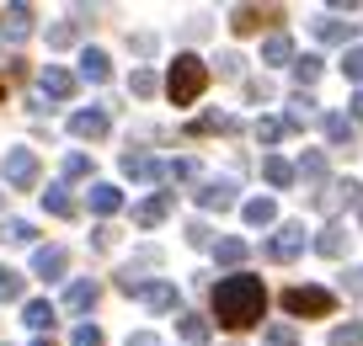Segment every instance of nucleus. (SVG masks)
Listing matches in <instances>:
<instances>
[{
  "label": "nucleus",
  "mask_w": 363,
  "mask_h": 346,
  "mask_svg": "<svg viewBox=\"0 0 363 346\" xmlns=\"http://www.w3.org/2000/svg\"><path fill=\"white\" fill-rule=\"evenodd\" d=\"M128 346H155V335H128Z\"/></svg>",
  "instance_id": "48"
},
{
  "label": "nucleus",
  "mask_w": 363,
  "mask_h": 346,
  "mask_svg": "<svg viewBox=\"0 0 363 346\" xmlns=\"http://www.w3.org/2000/svg\"><path fill=\"white\" fill-rule=\"evenodd\" d=\"M75 33H80V22H65V27H54V33H48V43L65 48V43H75Z\"/></svg>",
  "instance_id": "43"
},
{
  "label": "nucleus",
  "mask_w": 363,
  "mask_h": 346,
  "mask_svg": "<svg viewBox=\"0 0 363 346\" xmlns=\"http://www.w3.org/2000/svg\"><path fill=\"white\" fill-rule=\"evenodd\" d=\"M262 22H278V11H257V6H235V11H230V27H235L240 38L262 33Z\"/></svg>",
  "instance_id": "15"
},
{
  "label": "nucleus",
  "mask_w": 363,
  "mask_h": 346,
  "mask_svg": "<svg viewBox=\"0 0 363 346\" xmlns=\"http://www.w3.org/2000/svg\"><path fill=\"white\" fill-rule=\"evenodd\" d=\"M262 64H294V38L289 33H272L262 43Z\"/></svg>",
  "instance_id": "21"
},
{
  "label": "nucleus",
  "mask_w": 363,
  "mask_h": 346,
  "mask_svg": "<svg viewBox=\"0 0 363 346\" xmlns=\"http://www.w3.org/2000/svg\"><path fill=\"white\" fill-rule=\"evenodd\" d=\"M33 346H54V341H48V335H38V341H33Z\"/></svg>",
  "instance_id": "49"
},
{
  "label": "nucleus",
  "mask_w": 363,
  "mask_h": 346,
  "mask_svg": "<svg viewBox=\"0 0 363 346\" xmlns=\"http://www.w3.org/2000/svg\"><path fill=\"white\" fill-rule=\"evenodd\" d=\"M198 176V160H166V166H160V181H193Z\"/></svg>",
  "instance_id": "34"
},
{
  "label": "nucleus",
  "mask_w": 363,
  "mask_h": 346,
  "mask_svg": "<svg viewBox=\"0 0 363 346\" xmlns=\"http://www.w3.org/2000/svg\"><path fill=\"white\" fill-rule=\"evenodd\" d=\"M96 299H102V288H96V282H69V293H65V309L86 314V309H96Z\"/></svg>",
  "instance_id": "23"
},
{
  "label": "nucleus",
  "mask_w": 363,
  "mask_h": 346,
  "mask_svg": "<svg viewBox=\"0 0 363 346\" xmlns=\"http://www.w3.org/2000/svg\"><path fill=\"white\" fill-rule=\"evenodd\" d=\"M230 128H235V117H230V112H203L187 134H230Z\"/></svg>",
  "instance_id": "30"
},
{
  "label": "nucleus",
  "mask_w": 363,
  "mask_h": 346,
  "mask_svg": "<svg viewBox=\"0 0 363 346\" xmlns=\"http://www.w3.org/2000/svg\"><path fill=\"white\" fill-rule=\"evenodd\" d=\"M166 213H171V192H155V197H145V202L134 208V224H139V229H155Z\"/></svg>",
  "instance_id": "16"
},
{
  "label": "nucleus",
  "mask_w": 363,
  "mask_h": 346,
  "mask_svg": "<svg viewBox=\"0 0 363 346\" xmlns=\"http://www.w3.org/2000/svg\"><path fill=\"white\" fill-rule=\"evenodd\" d=\"M27 33H33V6H6V11H0V38H6V43H22Z\"/></svg>",
  "instance_id": "11"
},
{
  "label": "nucleus",
  "mask_w": 363,
  "mask_h": 346,
  "mask_svg": "<svg viewBox=\"0 0 363 346\" xmlns=\"http://www.w3.org/2000/svg\"><path fill=\"white\" fill-rule=\"evenodd\" d=\"M6 299H22V272H11V267H0V304Z\"/></svg>",
  "instance_id": "38"
},
{
  "label": "nucleus",
  "mask_w": 363,
  "mask_h": 346,
  "mask_svg": "<svg viewBox=\"0 0 363 346\" xmlns=\"http://www.w3.org/2000/svg\"><path fill=\"white\" fill-rule=\"evenodd\" d=\"M134 299L145 304V309H155V314H171L177 309V282H139Z\"/></svg>",
  "instance_id": "10"
},
{
  "label": "nucleus",
  "mask_w": 363,
  "mask_h": 346,
  "mask_svg": "<svg viewBox=\"0 0 363 346\" xmlns=\"http://www.w3.org/2000/svg\"><path fill=\"white\" fill-rule=\"evenodd\" d=\"M305 250V224H278V235L267 240V261H294Z\"/></svg>",
  "instance_id": "7"
},
{
  "label": "nucleus",
  "mask_w": 363,
  "mask_h": 346,
  "mask_svg": "<svg viewBox=\"0 0 363 346\" xmlns=\"http://www.w3.org/2000/svg\"><path fill=\"white\" fill-rule=\"evenodd\" d=\"M118 208H123V192H118L113 181H96V187H91V213L107 219V213H118Z\"/></svg>",
  "instance_id": "22"
},
{
  "label": "nucleus",
  "mask_w": 363,
  "mask_h": 346,
  "mask_svg": "<svg viewBox=\"0 0 363 346\" xmlns=\"http://www.w3.org/2000/svg\"><path fill=\"white\" fill-rule=\"evenodd\" d=\"M187 246H198V250H203V246H214V229H208L203 219H193V224H187Z\"/></svg>",
  "instance_id": "39"
},
{
  "label": "nucleus",
  "mask_w": 363,
  "mask_h": 346,
  "mask_svg": "<svg viewBox=\"0 0 363 346\" xmlns=\"http://www.w3.org/2000/svg\"><path fill=\"white\" fill-rule=\"evenodd\" d=\"M358 197H363V187L352 176H342V181H326V192H315L310 208L315 213H337V208H347V202H358Z\"/></svg>",
  "instance_id": "4"
},
{
  "label": "nucleus",
  "mask_w": 363,
  "mask_h": 346,
  "mask_svg": "<svg viewBox=\"0 0 363 346\" xmlns=\"http://www.w3.org/2000/svg\"><path fill=\"white\" fill-rule=\"evenodd\" d=\"M22 320H27V325H33V330H38V335H48V330H54V304H43V299H33V304H27V309H22Z\"/></svg>",
  "instance_id": "26"
},
{
  "label": "nucleus",
  "mask_w": 363,
  "mask_h": 346,
  "mask_svg": "<svg viewBox=\"0 0 363 346\" xmlns=\"http://www.w3.org/2000/svg\"><path fill=\"white\" fill-rule=\"evenodd\" d=\"M65 267H69L65 246H38L33 250V272H38V277H65Z\"/></svg>",
  "instance_id": "14"
},
{
  "label": "nucleus",
  "mask_w": 363,
  "mask_h": 346,
  "mask_svg": "<svg viewBox=\"0 0 363 346\" xmlns=\"http://www.w3.org/2000/svg\"><path fill=\"white\" fill-rule=\"evenodd\" d=\"M331 346H363V325H358V320L337 325V330H331Z\"/></svg>",
  "instance_id": "37"
},
{
  "label": "nucleus",
  "mask_w": 363,
  "mask_h": 346,
  "mask_svg": "<svg viewBox=\"0 0 363 346\" xmlns=\"http://www.w3.org/2000/svg\"><path fill=\"white\" fill-rule=\"evenodd\" d=\"M0 240H11V246H33L38 229H33L27 219H6V224H0Z\"/></svg>",
  "instance_id": "31"
},
{
  "label": "nucleus",
  "mask_w": 363,
  "mask_h": 346,
  "mask_svg": "<svg viewBox=\"0 0 363 346\" xmlns=\"http://www.w3.org/2000/svg\"><path fill=\"white\" fill-rule=\"evenodd\" d=\"M75 86H80V80L69 75V69L48 64L43 75H38V101H69V96H75Z\"/></svg>",
  "instance_id": "6"
},
{
  "label": "nucleus",
  "mask_w": 363,
  "mask_h": 346,
  "mask_svg": "<svg viewBox=\"0 0 363 346\" xmlns=\"http://www.w3.org/2000/svg\"><path fill=\"white\" fill-rule=\"evenodd\" d=\"M193 197H198V208H208V213H225V208H235V181H230V176L203 181V187H198Z\"/></svg>",
  "instance_id": "8"
},
{
  "label": "nucleus",
  "mask_w": 363,
  "mask_h": 346,
  "mask_svg": "<svg viewBox=\"0 0 363 346\" xmlns=\"http://www.w3.org/2000/svg\"><path fill=\"white\" fill-rule=\"evenodd\" d=\"M342 75L363 86V48H358V43H352V48H342Z\"/></svg>",
  "instance_id": "36"
},
{
  "label": "nucleus",
  "mask_w": 363,
  "mask_h": 346,
  "mask_svg": "<svg viewBox=\"0 0 363 346\" xmlns=\"http://www.w3.org/2000/svg\"><path fill=\"white\" fill-rule=\"evenodd\" d=\"M262 176H267L272 187H294V166H289L284 155H267V160H262Z\"/></svg>",
  "instance_id": "28"
},
{
  "label": "nucleus",
  "mask_w": 363,
  "mask_h": 346,
  "mask_svg": "<svg viewBox=\"0 0 363 346\" xmlns=\"http://www.w3.org/2000/svg\"><path fill=\"white\" fill-rule=\"evenodd\" d=\"M347 246H352V235L342 229V224H326V229H320V240H315V250H320V256H331V261L347 256Z\"/></svg>",
  "instance_id": "19"
},
{
  "label": "nucleus",
  "mask_w": 363,
  "mask_h": 346,
  "mask_svg": "<svg viewBox=\"0 0 363 346\" xmlns=\"http://www.w3.org/2000/svg\"><path fill=\"white\" fill-rule=\"evenodd\" d=\"M315 117H320V112H315V101H310L305 91H299V96H294V107H289V117H278V123H284V134H289V128L299 134V128H310Z\"/></svg>",
  "instance_id": "20"
},
{
  "label": "nucleus",
  "mask_w": 363,
  "mask_h": 346,
  "mask_svg": "<svg viewBox=\"0 0 363 346\" xmlns=\"http://www.w3.org/2000/svg\"><path fill=\"white\" fill-rule=\"evenodd\" d=\"M315 38L331 48H352V38H358V22H337V16H320L315 22Z\"/></svg>",
  "instance_id": "13"
},
{
  "label": "nucleus",
  "mask_w": 363,
  "mask_h": 346,
  "mask_svg": "<svg viewBox=\"0 0 363 346\" xmlns=\"http://www.w3.org/2000/svg\"><path fill=\"white\" fill-rule=\"evenodd\" d=\"M262 346H299V330L289 320H278V325H267L262 330Z\"/></svg>",
  "instance_id": "32"
},
{
  "label": "nucleus",
  "mask_w": 363,
  "mask_h": 346,
  "mask_svg": "<svg viewBox=\"0 0 363 346\" xmlns=\"http://www.w3.org/2000/svg\"><path fill=\"white\" fill-rule=\"evenodd\" d=\"M69 346H102V330H96V325H80V330H75V341H69Z\"/></svg>",
  "instance_id": "44"
},
{
  "label": "nucleus",
  "mask_w": 363,
  "mask_h": 346,
  "mask_svg": "<svg viewBox=\"0 0 363 346\" xmlns=\"http://www.w3.org/2000/svg\"><path fill=\"white\" fill-rule=\"evenodd\" d=\"M128 91H134V96H155V75H150V69H134V75H128Z\"/></svg>",
  "instance_id": "40"
},
{
  "label": "nucleus",
  "mask_w": 363,
  "mask_h": 346,
  "mask_svg": "<svg viewBox=\"0 0 363 346\" xmlns=\"http://www.w3.org/2000/svg\"><path fill=\"white\" fill-rule=\"evenodd\" d=\"M43 208L54 213V219H75V197H69L65 187H48L43 192Z\"/></svg>",
  "instance_id": "29"
},
{
  "label": "nucleus",
  "mask_w": 363,
  "mask_h": 346,
  "mask_svg": "<svg viewBox=\"0 0 363 346\" xmlns=\"http://www.w3.org/2000/svg\"><path fill=\"white\" fill-rule=\"evenodd\" d=\"M177 335H182L187 346H203L214 330H208V320H203V314H182V320H177Z\"/></svg>",
  "instance_id": "24"
},
{
  "label": "nucleus",
  "mask_w": 363,
  "mask_h": 346,
  "mask_svg": "<svg viewBox=\"0 0 363 346\" xmlns=\"http://www.w3.org/2000/svg\"><path fill=\"white\" fill-rule=\"evenodd\" d=\"M0 202H6V197H0Z\"/></svg>",
  "instance_id": "52"
},
{
  "label": "nucleus",
  "mask_w": 363,
  "mask_h": 346,
  "mask_svg": "<svg viewBox=\"0 0 363 346\" xmlns=\"http://www.w3.org/2000/svg\"><path fill=\"white\" fill-rule=\"evenodd\" d=\"M284 309L294 314V320H305V314H310V320H326V314L337 309V293H331V288H299V282H294V288L284 293Z\"/></svg>",
  "instance_id": "3"
},
{
  "label": "nucleus",
  "mask_w": 363,
  "mask_h": 346,
  "mask_svg": "<svg viewBox=\"0 0 363 346\" xmlns=\"http://www.w3.org/2000/svg\"><path fill=\"white\" fill-rule=\"evenodd\" d=\"M123 176H134V181H160V160H150L145 149H128V155H123Z\"/></svg>",
  "instance_id": "18"
},
{
  "label": "nucleus",
  "mask_w": 363,
  "mask_h": 346,
  "mask_svg": "<svg viewBox=\"0 0 363 346\" xmlns=\"http://www.w3.org/2000/svg\"><path fill=\"white\" fill-rule=\"evenodd\" d=\"M257 139H262V144H278V139H284V123H278V117H262V123H257Z\"/></svg>",
  "instance_id": "42"
},
{
  "label": "nucleus",
  "mask_w": 363,
  "mask_h": 346,
  "mask_svg": "<svg viewBox=\"0 0 363 346\" xmlns=\"http://www.w3.org/2000/svg\"><path fill=\"white\" fill-rule=\"evenodd\" d=\"M320 128H326V144L331 149H352V144H358V123H352L347 112H326Z\"/></svg>",
  "instance_id": "9"
},
{
  "label": "nucleus",
  "mask_w": 363,
  "mask_h": 346,
  "mask_svg": "<svg viewBox=\"0 0 363 346\" xmlns=\"http://www.w3.org/2000/svg\"><path fill=\"white\" fill-rule=\"evenodd\" d=\"M342 293H363V267H352L347 277H342Z\"/></svg>",
  "instance_id": "46"
},
{
  "label": "nucleus",
  "mask_w": 363,
  "mask_h": 346,
  "mask_svg": "<svg viewBox=\"0 0 363 346\" xmlns=\"http://www.w3.org/2000/svg\"><path fill=\"white\" fill-rule=\"evenodd\" d=\"M107 128H113V117H107L102 107H91V112H75V117H69V134H75V139H102Z\"/></svg>",
  "instance_id": "12"
},
{
  "label": "nucleus",
  "mask_w": 363,
  "mask_h": 346,
  "mask_svg": "<svg viewBox=\"0 0 363 346\" xmlns=\"http://www.w3.org/2000/svg\"><path fill=\"white\" fill-rule=\"evenodd\" d=\"M347 117H352V123H363V91H358V96L347 101Z\"/></svg>",
  "instance_id": "47"
},
{
  "label": "nucleus",
  "mask_w": 363,
  "mask_h": 346,
  "mask_svg": "<svg viewBox=\"0 0 363 346\" xmlns=\"http://www.w3.org/2000/svg\"><path fill=\"white\" fill-rule=\"evenodd\" d=\"M294 80H299V91H310L320 80V59L315 54H305V59H294Z\"/></svg>",
  "instance_id": "35"
},
{
  "label": "nucleus",
  "mask_w": 363,
  "mask_h": 346,
  "mask_svg": "<svg viewBox=\"0 0 363 346\" xmlns=\"http://www.w3.org/2000/svg\"><path fill=\"white\" fill-rule=\"evenodd\" d=\"M0 96H6V80H0Z\"/></svg>",
  "instance_id": "51"
},
{
  "label": "nucleus",
  "mask_w": 363,
  "mask_h": 346,
  "mask_svg": "<svg viewBox=\"0 0 363 346\" xmlns=\"http://www.w3.org/2000/svg\"><path fill=\"white\" fill-rule=\"evenodd\" d=\"M262 309H267V288H262V277H251V272H230V277L214 282V320L225 325V330H251V325L262 320Z\"/></svg>",
  "instance_id": "1"
},
{
  "label": "nucleus",
  "mask_w": 363,
  "mask_h": 346,
  "mask_svg": "<svg viewBox=\"0 0 363 346\" xmlns=\"http://www.w3.org/2000/svg\"><path fill=\"white\" fill-rule=\"evenodd\" d=\"M246 240H219L214 246V256H219V267H240V261H246Z\"/></svg>",
  "instance_id": "33"
},
{
  "label": "nucleus",
  "mask_w": 363,
  "mask_h": 346,
  "mask_svg": "<svg viewBox=\"0 0 363 346\" xmlns=\"http://www.w3.org/2000/svg\"><path fill=\"white\" fill-rule=\"evenodd\" d=\"M80 176H91V160L86 155H65V181H80Z\"/></svg>",
  "instance_id": "41"
},
{
  "label": "nucleus",
  "mask_w": 363,
  "mask_h": 346,
  "mask_svg": "<svg viewBox=\"0 0 363 346\" xmlns=\"http://www.w3.org/2000/svg\"><path fill=\"white\" fill-rule=\"evenodd\" d=\"M107 75H113V59H107L102 48H86V54H80V80H91V86H102Z\"/></svg>",
  "instance_id": "17"
},
{
  "label": "nucleus",
  "mask_w": 363,
  "mask_h": 346,
  "mask_svg": "<svg viewBox=\"0 0 363 346\" xmlns=\"http://www.w3.org/2000/svg\"><path fill=\"white\" fill-rule=\"evenodd\" d=\"M6 181H11L16 192H27V187H38V155L33 149H6Z\"/></svg>",
  "instance_id": "5"
},
{
  "label": "nucleus",
  "mask_w": 363,
  "mask_h": 346,
  "mask_svg": "<svg viewBox=\"0 0 363 346\" xmlns=\"http://www.w3.org/2000/svg\"><path fill=\"white\" fill-rule=\"evenodd\" d=\"M358 224H363V197H358Z\"/></svg>",
  "instance_id": "50"
},
{
  "label": "nucleus",
  "mask_w": 363,
  "mask_h": 346,
  "mask_svg": "<svg viewBox=\"0 0 363 346\" xmlns=\"http://www.w3.org/2000/svg\"><path fill=\"white\" fill-rule=\"evenodd\" d=\"M240 64H246V59H240V54H219V75L240 80Z\"/></svg>",
  "instance_id": "45"
},
{
  "label": "nucleus",
  "mask_w": 363,
  "mask_h": 346,
  "mask_svg": "<svg viewBox=\"0 0 363 346\" xmlns=\"http://www.w3.org/2000/svg\"><path fill=\"white\" fill-rule=\"evenodd\" d=\"M294 181H310V187H315V181H326V155H320V149H310V155L294 166Z\"/></svg>",
  "instance_id": "27"
},
{
  "label": "nucleus",
  "mask_w": 363,
  "mask_h": 346,
  "mask_svg": "<svg viewBox=\"0 0 363 346\" xmlns=\"http://www.w3.org/2000/svg\"><path fill=\"white\" fill-rule=\"evenodd\" d=\"M240 213H246V224H251V229H267V224L278 219V202H272V197H251Z\"/></svg>",
  "instance_id": "25"
},
{
  "label": "nucleus",
  "mask_w": 363,
  "mask_h": 346,
  "mask_svg": "<svg viewBox=\"0 0 363 346\" xmlns=\"http://www.w3.org/2000/svg\"><path fill=\"white\" fill-rule=\"evenodd\" d=\"M203 86H208V64L198 54H177V64H171V75H166V96L177 101V107H193V101L203 96Z\"/></svg>",
  "instance_id": "2"
}]
</instances>
